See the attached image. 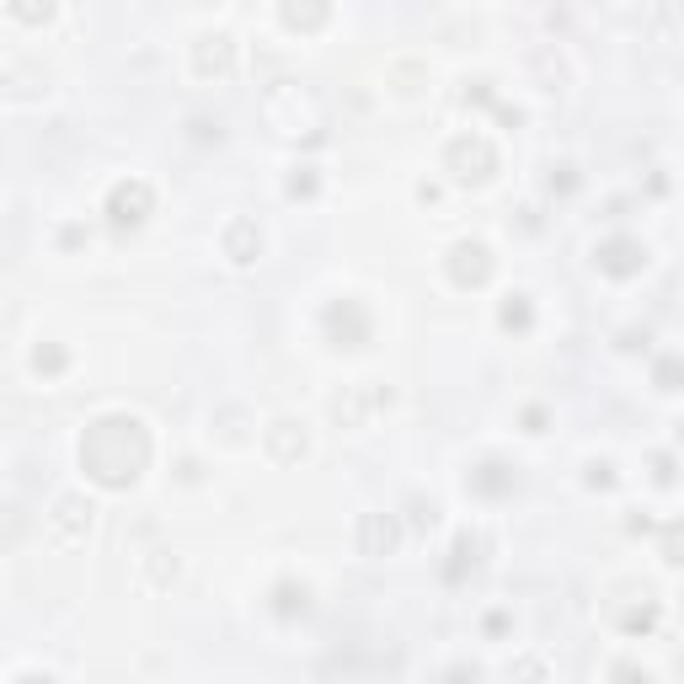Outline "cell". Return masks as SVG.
Wrapping results in <instances>:
<instances>
[{
    "label": "cell",
    "instance_id": "6da1fadb",
    "mask_svg": "<svg viewBox=\"0 0 684 684\" xmlns=\"http://www.w3.org/2000/svg\"><path fill=\"white\" fill-rule=\"evenodd\" d=\"M145 460H150V439H145L139 417H102L81 439V465L102 487H129L145 471Z\"/></svg>",
    "mask_w": 684,
    "mask_h": 684
},
{
    "label": "cell",
    "instance_id": "7a4b0ae2",
    "mask_svg": "<svg viewBox=\"0 0 684 684\" xmlns=\"http://www.w3.org/2000/svg\"><path fill=\"white\" fill-rule=\"evenodd\" d=\"M449 166H455V177L460 182H481L487 177V171L497 166V155H492V145L487 139H455V145H449Z\"/></svg>",
    "mask_w": 684,
    "mask_h": 684
},
{
    "label": "cell",
    "instance_id": "3957f363",
    "mask_svg": "<svg viewBox=\"0 0 684 684\" xmlns=\"http://www.w3.org/2000/svg\"><path fill=\"white\" fill-rule=\"evenodd\" d=\"M326 332L337 337V348H359V342H369V316L353 300H342L326 310Z\"/></svg>",
    "mask_w": 684,
    "mask_h": 684
},
{
    "label": "cell",
    "instance_id": "277c9868",
    "mask_svg": "<svg viewBox=\"0 0 684 684\" xmlns=\"http://www.w3.org/2000/svg\"><path fill=\"white\" fill-rule=\"evenodd\" d=\"M642 262H647V252H642V241H631V236H615V241L599 246V268L615 273V278L642 273Z\"/></svg>",
    "mask_w": 684,
    "mask_h": 684
},
{
    "label": "cell",
    "instance_id": "5b68a950",
    "mask_svg": "<svg viewBox=\"0 0 684 684\" xmlns=\"http://www.w3.org/2000/svg\"><path fill=\"white\" fill-rule=\"evenodd\" d=\"M107 214H113V225H139L150 214V188L145 182H123V188H113Z\"/></svg>",
    "mask_w": 684,
    "mask_h": 684
},
{
    "label": "cell",
    "instance_id": "8992f818",
    "mask_svg": "<svg viewBox=\"0 0 684 684\" xmlns=\"http://www.w3.org/2000/svg\"><path fill=\"white\" fill-rule=\"evenodd\" d=\"M465 487H471L476 497H508L513 487H519V476H513V465L487 460V465H476V471L465 476Z\"/></svg>",
    "mask_w": 684,
    "mask_h": 684
},
{
    "label": "cell",
    "instance_id": "52a82bcc",
    "mask_svg": "<svg viewBox=\"0 0 684 684\" xmlns=\"http://www.w3.org/2000/svg\"><path fill=\"white\" fill-rule=\"evenodd\" d=\"M91 530V503H81V497H59L54 503V535L59 540H81Z\"/></svg>",
    "mask_w": 684,
    "mask_h": 684
},
{
    "label": "cell",
    "instance_id": "ba28073f",
    "mask_svg": "<svg viewBox=\"0 0 684 684\" xmlns=\"http://www.w3.org/2000/svg\"><path fill=\"white\" fill-rule=\"evenodd\" d=\"M396 546V524L385 519V513H369V519L359 524V551L364 556H385Z\"/></svg>",
    "mask_w": 684,
    "mask_h": 684
},
{
    "label": "cell",
    "instance_id": "9c48e42d",
    "mask_svg": "<svg viewBox=\"0 0 684 684\" xmlns=\"http://www.w3.org/2000/svg\"><path fill=\"white\" fill-rule=\"evenodd\" d=\"M487 246H476V241H460L455 246V278L460 284H481V278H487Z\"/></svg>",
    "mask_w": 684,
    "mask_h": 684
},
{
    "label": "cell",
    "instance_id": "30bf717a",
    "mask_svg": "<svg viewBox=\"0 0 684 684\" xmlns=\"http://www.w3.org/2000/svg\"><path fill=\"white\" fill-rule=\"evenodd\" d=\"M225 246H230V257H236V262H252L262 252V236H257L252 220H236V225H230V236H225Z\"/></svg>",
    "mask_w": 684,
    "mask_h": 684
},
{
    "label": "cell",
    "instance_id": "8fae6325",
    "mask_svg": "<svg viewBox=\"0 0 684 684\" xmlns=\"http://www.w3.org/2000/svg\"><path fill=\"white\" fill-rule=\"evenodd\" d=\"M326 11H332L326 0H284V17H289V27H305V33L326 22Z\"/></svg>",
    "mask_w": 684,
    "mask_h": 684
},
{
    "label": "cell",
    "instance_id": "7c38bea8",
    "mask_svg": "<svg viewBox=\"0 0 684 684\" xmlns=\"http://www.w3.org/2000/svg\"><path fill=\"white\" fill-rule=\"evenodd\" d=\"M273 610L278 615H305L310 610V588L305 583H278L273 588Z\"/></svg>",
    "mask_w": 684,
    "mask_h": 684
},
{
    "label": "cell",
    "instance_id": "4fadbf2b",
    "mask_svg": "<svg viewBox=\"0 0 684 684\" xmlns=\"http://www.w3.org/2000/svg\"><path fill=\"white\" fill-rule=\"evenodd\" d=\"M198 70H214V75H230V38H204V49H198Z\"/></svg>",
    "mask_w": 684,
    "mask_h": 684
},
{
    "label": "cell",
    "instance_id": "5bb4252c",
    "mask_svg": "<svg viewBox=\"0 0 684 684\" xmlns=\"http://www.w3.org/2000/svg\"><path fill=\"white\" fill-rule=\"evenodd\" d=\"M268 444H273V455H278V460H294V455H300V449H305V433L294 428V423H273Z\"/></svg>",
    "mask_w": 684,
    "mask_h": 684
},
{
    "label": "cell",
    "instance_id": "9a60e30c",
    "mask_svg": "<svg viewBox=\"0 0 684 684\" xmlns=\"http://www.w3.org/2000/svg\"><path fill=\"white\" fill-rule=\"evenodd\" d=\"M465 567H476V540H471V535H460V540H455V562H449V583H460V578H465Z\"/></svg>",
    "mask_w": 684,
    "mask_h": 684
},
{
    "label": "cell",
    "instance_id": "2e32d148",
    "mask_svg": "<svg viewBox=\"0 0 684 684\" xmlns=\"http://www.w3.org/2000/svg\"><path fill=\"white\" fill-rule=\"evenodd\" d=\"M11 11H17L22 22H43L54 11V0H11Z\"/></svg>",
    "mask_w": 684,
    "mask_h": 684
},
{
    "label": "cell",
    "instance_id": "e0dca14e",
    "mask_svg": "<svg viewBox=\"0 0 684 684\" xmlns=\"http://www.w3.org/2000/svg\"><path fill=\"white\" fill-rule=\"evenodd\" d=\"M503 326H519V332L530 326V305H524V294H513V300L503 305Z\"/></svg>",
    "mask_w": 684,
    "mask_h": 684
},
{
    "label": "cell",
    "instance_id": "ac0fdd59",
    "mask_svg": "<svg viewBox=\"0 0 684 684\" xmlns=\"http://www.w3.org/2000/svg\"><path fill=\"white\" fill-rule=\"evenodd\" d=\"M38 375H59V369H65V353H59V348H38Z\"/></svg>",
    "mask_w": 684,
    "mask_h": 684
},
{
    "label": "cell",
    "instance_id": "d6986e66",
    "mask_svg": "<svg viewBox=\"0 0 684 684\" xmlns=\"http://www.w3.org/2000/svg\"><path fill=\"white\" fill-rule=\"evenodd\" d=\"M658 391H679V364L674 359L658 364Z\"/></svg>",
    "mask_w": 684,
    "mask_h": 684
}]
</instances>
